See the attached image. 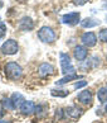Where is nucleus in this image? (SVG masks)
I'll list each match as a JSON object with an SVG mask.
<instances>
[{
    "label": "nucleus",
    "instance_id": "2",
    "mask_svg": "<svg viewBox=\"0 0 107 123\" xmlns=\"http://www.w3.org/2000/svg\"><path fill=\"white\" fill-rule=\"evenodd\" d=\"M59 60H61V69L62 72L66 75L74 74V66L71 62V58L67 53H59Z\"/></svg>",
    "mask_w": 107,
    "mask_h": 123
},
{
    "label": "nucleus",
    "instance_id": "10",
    "mask_svg": "<svg viewBox=\"0 0 107 123\" xmlns=\"http://www.w3.org/2000/svg\"><path fill=\"white\" fill-rule=\"evenodd\" d=\"M87 48L86 47H83V46H76L74 48V57H76V60H78V61H83V60H86V57H87Z\"/></svg>",
    "mask_w": 107,
    "mask_h": 123
},
{
    "label": "nucleus",
    "instance_id": "15",
    "mask_svg": "<svg viewBox=\"0 0 107 123\" xmlns=\"http://www.w3.org/2000/svg\"><path fill=\"white\" fill-rule=\"evenodd\" d=\"M81 76H78V75H76V74H69V75H67L64 76L63 79H61V80H58L57 81V85H63L66 83H68V81H72V80H78Z\"/></svg>",
    "mask_w": 107,
    "mask_h": 123
},
{
    "label": "nucleus",
    "instance_id": "24",
    "mask_svg": "<svg viewBox=\"0 0 107 123\" xmlns=\"http://www.w3.org/2000/svg\"><path fill=\"white\" fill-rule=\"evenodd\" d=\"M4 111H5V109H4V107H3V104L0 103V118H1V117L4 116Z\"/></svg>",
    "mask_w": 107,
    "mask_h": 123
},
{
    "label": "nucleus",
    "instance_id": "14",
    "mask_svg": "<svg viewBox=\"0 0 107 123\" xmlns=\"http://www.w3.org/2000/svg\"><path fill=\"white\" fill-rule=\"evenodd\" d=\"M98 24H100V20H95V19H91V18H86V19L81 20V25L83 28H93V27Z\"/></svg>",
    "mask_w": 107,
    "mask_h": 123
},
{
    "label": "nucleus",
    "instance_id": "3",
    "mask_svg": "<svg viewBox=\"0 0 107 123\" xmlns=\"http://www.w3.org/2000/svg\"><path fill=\"white\" fill-rule=\"evenodd\" d=\"M38 38L44 43H52L56 39V33L51 27H42L38 32Z\"/></svg>",
    "mask_w": 107,
    "mask_h": 123
},
{
    "label": "nucleus",
    "instance_id": "6",
    "mask_svg": "<svg viewBox=\"0 0 107 123\" xmlns=\"http://www.w3.org/2000/svg\"><path fill=\"white\" fill-rule=\"evenodd\" d=\"M81 41L87 47H93V46H96V43H97V37L93 32H86V33L82 34Z\"/></svg>",
    "mask_w": 107,
    "mask_h": 123
},
{
    "label": "nucleus",
    "instance_id": "11",
    "mask_svg": "<svg viewBox=\"0 0 107 123\" xmlns=\"http://www.w3.org/2000/svg\"><path fill=\"white\" fill-rule=\"evenodd\" d=\"M35 107L34 105V103L33 102H25L21 104V107H20V112L23 113V114H25V116H29V114H32L33 112H35Z\"/></svg>",
    "mask_w": 107,
    "mask_h": 123
},
{
    "label": "nucleus",
    "instance_id": "9",
    "mask_svg": "<svg viewBox=\"0 0 107 123\" xmlns=\"http://www.w3.org/2000/svg\"><path fill=\"white\" fill-rule=\"evenodd\" d=\"M66 116L69 118V119H73V121H76V119H78L79 117H81V114H82V109H79V108H77V107H68L66 109Z\"/></svg>",
    "mask_w": 107,
    "mask_h": 123
},
{
    "label": "nucleus",
    "instance_id": "26",
    "mask_svg": "<svg viewBox=\"0 0 107 123\" xmlns=\"http://www.w3.org/2000/svg\"><path fill=\"white\" fill-rule=\"evenodd\" d=\"M105 111H106V113H107V104H106V107H105Z\"/></svg>",
    "mask_w": 107,
    "mask_h": 123
},
{
    "label": "nucleus",
    "instance_id": "12",
    "mask_svg": "<svg viewBox=\"0 0 107 123\" xmlns=\"http://www.w3.org/2000/svg\"><path fill=\"white\" fill-rule=\"evenodd\" d=\"M78 100L82 104H91L92 102V93L90 90H83L78 94Z\"/></svg>",
    "mask_w": 107,
    "mask_h": 123
},
{
    "label": "nucleus",
    "instance_id": "8",
    "mask_svg": "<svg viewBox=\"0 0 107 123\" xmlns=\"http://www.w3.org/2000/svg\"><path fill=\"white\" fill-rule=\"evenodd\" d=\"M19 29L21 31H25V32H28V31H32L34 28V23H33V20H32V18H29V17H24V18H21L20 22H19Z\"/></svg>",
    "mask_w": 107,
    "mask_h": 123
},
{
    "label": "nucleus",
    "instance_id": "20",
    "mask_svg": "<svg viewBox=\"0 0 107 123\" xmlns=\"http://www.w3.org/2000/svg\"><path fill=\"white\" fill-rule=\"evenodd\" d=\"M98 38L102 41V42H107V28L102 29L98 33Z\"/></svg>",
    "mask_w": 107,
    "mask_h": 123
},
{
    "label": "nucleus",
    "instance_id": "4",
    "mask_svg": "<svg viewBox=\"0 0 107 123\" xmlns=\"http://www.w3.org/2000/svg\"><path fill=\"white\" fill-rule=\"evenodd\" d=\"M18 51H19V46H18V42L14 39L5 41L1 46V52L4 55H15Z\"/></svg>",
    "mask_w": 107,
    "mask_h": 123
},
{
    "label": "nucleus",
    "instance_id": "17",
    "mask_svg": "<svg viewBox=\"0 0 107 123\" xmlns=\"http://www.w3.org/2000/svg\"><path fill=\"white\" fill-rule=\"evenodd\" d=\"M1 104H3V107H4V109H8V111H14L15 109V107H14V104H13V100H11V98L10 99H3V102H1Z\"/></svg>",
    "mask_w": 107,
    "mask_h": 123
},
{
    "label": "nucleus",
    "instance_id": "22",
    "mask_svg": "<svg viewBox=\"0 0 107 123\" xmlns=\"http://www.w3.org/2000/svg\"><path fill=\"white\" fill-rule=\"evenodd\" d=\"M86 85H87V81H86V80H82V81H79V83H76V84H74V89L83 88V86H86Z\"/></svg>",
    "mask_w": 107,
    "mask_h": 123
},
{
    "label": "nucleus",
    "instance_id": "13",
    "mask_svg": "<svg viewBox=\"0 0 107 123\" xmlns=\"http://www.w3.org/2000/svg\"><path fill=\"white\" fill-rule=\"evenodd\" d=\"M11 100H13V104H14L15 109H18V108L20 109L21 104H23V103L25 102L24 97H23L21 94H19V93H15V94H13V95H11Z\"/></svg>",
    "mask_w": 107,
    "mask_h": 123
},
{
    "label": "nucleus",
    "instance_id": "25",
    "mask_svg": "<svg viewBox=\"0 0 107 123\" xmlns=\"http://www.w3.org/2000/svg\"><path fill=\"white\" fill-rule=\"evenodd\" d=\"M0 123H9V122H6V121H0Z\"/></svg>",
    "mask_w": 107,
    "mask_h": 123
},
{
    "label": "nucleus",
    "instance_id": "18",
    "mask_svg": "<svg viewBox=\"0 0 107 123\" xmlns=\"http://www.w3.org/2000/svg\"><path fill=\"white\" fill-rule=\"evenodd\" d=\"M68 90H52L51 94L53 95V97H61V98H64L68 95Z\"/></svg>",
    "mask_w": 107,
    "mask_h": 123
},
{
    "label": "nucleus",
    "instance_id": "5",
    "mask_svg": "<svg viewBox=\"0 0 107 123\" xmlns=\"http://www.w3.org/2000/svg\"><path fill=\"white\" fill-rule=\"evenodd\" d=\"M62 22L68 25H76L81 22V15H79V13H68L62 17Z\"/></svg>",
    "mask_w": 107,
    "mask_h": 123
},
{
    "label": "nucleus",
    "instance_id": "19",
    "mask_svg": "<svg viewBox=\"0 0 107 123\" xmlns=\"http://www.w3.org/2000/svg\"><path fill=\"white\" fill-rule=\"evenodd\" d=\"M5 33H6V27L1 20H0V42H1V39L4 37H5Z\"/></svg>",
    "mask_w": 107,
    "mask_h": 123
},
{
    "label": "nucleus",
    "instance_id": "7",
    "mask_svg": "<svg viewBox=\"0 0 107 123\" xmlns=\"http://www.w3.org/2000/svg\"><path fill=\"white\" fill-rule=\"evenodd\" d=\"M38 74H39V76H42V77L52 75V74H54V67H53L51 63L44 62V63H42V65L38 67Z\"/></svg>",
    "mask_w": 107,
    "mask_h": 123
},
{
    "label": "nucleus",
    "instance_id": "21",
    "mask_svg": "<svg viewBox=\"0 0 107 123\" xmlns=\"http://www.w3.org/2000/svg\"><path fill=\"white\" fill-rule=\"evenodd\" d=\"M64 111L62 108H58L57 111H56V118H58V119H63V117H64Z\"/></svg>",
    "mask_w": 107,
    "mask_h": 123
},
{
    "label": "nucleus",
    "instance_id": "27",
    "mask_svg": "<svg viewBox=\"0 0 107 123\" xmlns=\"http://www.w3.org/2000/svg\"><path fill=\"white\" fill-rule=\"evenodd\" d=\"M19 1H21V3H23V1H25V0H19Z\"/></svg>",
    "mask_w": 107,
    "mask_h": 123
},
{
    "label": "nucleus",
    "instance_id": "1",
    "mask_svg": "<svg viewBox=\"0 0 107 123\" xmlns=\"http://www.w3.org/2000/svg\"><path fill=\"white\" fill-rule=\"evenodd\" d=\"M23 74V69L15 62H9L5 65V75L11 80H18Z\"/></svg>",
    "mask_w": 107,
    "mask_h": 123
},
{
    "label": "nucleus",
    "instance_id": "23",
    "mask_svg": "<svg viewBox=\"0 0 107 123\" xmlns=\"http://www.w3.org/2000/svg\"><path fill=\"white\" fill-rule=\"evenodd\" d=\"M88 1V0H73V3L76 4V5H84Z\"/></svg>",
    "mask_w": 107,
    "mask_h": 123
},
{
    "label": "nucleus",
    "instance_id": "16",
    "mask_svg": "<svg viewBox=\"0 0 107 123\" xmlns=\"http://www.w3.org/2000/svg\"><path fill=\"white\" fill-rule=\"evenodd\" d=\"M97 98L101 103H106L107 102V89L106 88H100L97 92Z\"/></svg>",
    "mask_w": 107,
    "mask_h": 123
}]
</instances>
